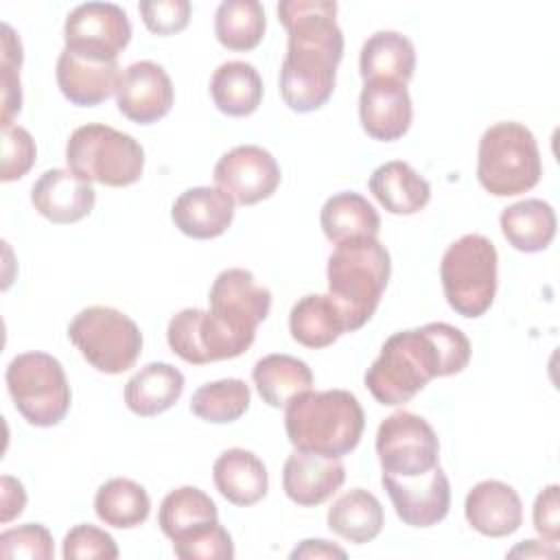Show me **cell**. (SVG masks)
<instances>
[{"instance_id": "1", "label": "cell", "mask_w": 560, "mask_h": 560, "mask_svg": "<svg viewBox=\"0 0 560 560\" xmlns=\"http://www.w3.org/2000/svg\"><path fill=\"white\" fill-rule=\"evenodd\" d=\"M335 15L337 2L328 0H282L278 4V20L289 31L280 96L298 114L315 112L332 96L337 66L343 57V33Z\"/></svg>"}, {"instance_id": "2", "label": "cell", "mask_w": 560, "mask_h": 560, "mask_svg": "<svg viewBox=\"0 0 560 560\" xmlns=\"http://www.w3.org/2000/svg\"><path fill=\"white\" fill-rule=\"evenodd\" d=\"M468 337L446 324L394 332L365 372V387L376 402L398 407L422 392L429 381L459 374L470 361Z\"/></svg>"}, {"instance_id": "3", "label": "cell", "mask_w": 560, "mask_h": 560, "mask_svg": "<svg viewBox=\"0 0 560 560\" xmlns=\"http://www.w3.org/2000/svg\"><path fill=\"white\" fill-rule=\"evenodd\" d=\"M365 413L348 389L304 392L284 411V429L295 451L343 457L361 442Z\"/></svg>"}, {"instance_id": "4", "label": "cell", "mask_w": 560, "mask_h": 560, "mask_svg": "<svg viewBox=\"0 0 560 560\" xmlns=\"http://www.w3.org/2000/svg\"><path fill=\"white\" fill-rule=\"evenodd\" d=\"M392 258L374 236H357L335 245L328 258V295L339 304L348 328L359 330L370 322L389 282Z\"/></svg>"}, {"instance_id": "5", "label": "cell", "mask_w": 560, "mask_h": 560, "mask_svg": "<svg viewBox=\"0 0 560 560\" xmlns=\"http://www.w3.org/2000/svg\"><path fill=\"white\" fill-rule=\"evenodd\" d=\"M542 175V160L534 133L514 120L488 127L479 140L477 179L494 197L532 190Z\"/></svg>"}, {"instance_id": "6", "label": "cell", "mask_w": 560, "mask_h": 560, "mask_svg": "<svg viewBox=\"0 0 560 560\" xmlns=\"http://www.w3.org/2000/svg\"><path fill=\"white\" fill-rule=\"evenodd\" d=\"M66 162L85 182L112 188L131 186L142 177V144L109 125L88 122L77 127L66 144Z\"/></svg>"}, {"instance_id": "7", "label": "cell", "mask_w": 560, "mask_h": 560, "mask_svg": "<svg viewBox=\"0 0 560 560\" xmlns=\"http://www.w3.org/2000/svg\"><path fill=\"white\" fill-rule=\"evenodd\" d=\"M499 256L490 238L464 234L442 256L440 280L448 306L462 317H481L497 295Z\"/></svg>"}, {"instance_id": "8", "label": "cell", "mask_w": 560, "mask_h": 560, "mask_svg": "<svg viewBox=\"0 0 560 560\" xmlns=\"http://www.w3.org/2000/svg\"><path fill=\"white\" fill-rule=\"evenodd\" d=\"M4 381L15 409L33 427H55L70 411V385L52 354L22 352L13 357Z\"/></svg>"}, {"instance_id": "9", "label": "cell", "mask_w": 560, "mask_h": 560, "mask_svg": "<svg viewBox=\"0 0 560 560\" xmlns=\"http://www.w3.org/2000/svg\"><path fill=\"white\" fill-rule=\"evenodd\" d=\"M68 337L81 357L103 374H120L142 352L138 324L112 306H88L74 315Z\"/></svg>"}, {"instance_id": "10", "label": "cell", "mask_w": 560, "mask_h": 560, "mask_svg": "<svg viewBox=\"0 0 560 560\" xmlns=\"http://www.w3.org/2000/svg\"><path fill=\"white\" fill-rule=\"evenodd\" d=\"M376 455L383 472L416 477L440 466V442L422 416L396 411L378 424Z\"/></svg>"}, {"instance_id": "11", "label": "cell", "mask_w": 560, "mask_h": 560, "mask_svg": "<svg viewBox=\"0 0 560 560\" xmlns=\"http://www.w3.org/2000/svg\"><path fill=\"white\" fill-rule=\"evenodd\" d=\"M63 39V48L74 55L116 61L131 42V24L125 9L114 2H85L68 13Z\"/></svg>"}, {"instance_id": "12", "label": "cell", "mask_w": 560, "mask_h": 560, "mask_svg": "<svg viewBox=\"0 0 560 560\" xmlns=\"http://www.w3.org/2000/svg\"><path fill=\"white\" fill-rule=\"evenodd\" d=\"M210 313L236 337L254 343L256 328L271 311V291L252 271L223 269L210 287Z\"/></svg>"}, {"instance_id": "13", "label": "cell", "mask_w": 560, "mask_h": 560, "mask_svg": "<svg viewBox=\"0 0 560 560\" xmlns=\"http://www.w3.org/2000/svg\"><path fill=\"white\" fill-rule=\"evenodd\" d=\"M168 348L186 363L206 365L241 357L252 341L230 332L210 311L182 308L166 328Z\"/></svg>"}, {"instance_id": "14", "label": "cell", "mask_w": 560, "mask_h": 560, "mask_svg": "<svg viewBox=\"0 0 560 560\" xmlns=\"http://www.w3.org/2000/svg\"><path fill=\"white\" fill-rule=\"evenodd\" d=\"M214 184L228 192L234 203L254 206L269 199L280 184L276 158L258 144H238L223 153L214 164Z\"/></svg>"}, {"instance_id": "15", "label": "cell", "mask_w": 560, "mask_h": 560, "mask_svg": "<svg viewBox=\"0 0 560 560\" xmlns=\"http://www.w3.org/2000/svg\"><path fill=\"white\" fill-rule=\"evenodd\" d=\"M381 483L398 518L409 527H431L448 514L451 483L440 466L416 477L383 472Z\"/></svg>"}, {"instance_id": "16", "label": "cell", "mask_w": 560, "mask_h": 560, "mask_svg": "<svg viewBox=\"0 0 560 560\" xmlns=\"http://www.w3.org/2000/svg\"><path fill=\"white\" fill-rule=\"evenodd\" d=\"M114 94L120 114L138 125L158 122L175 103L171 77L160 63L149 59L120 70Z\"/></svg>"}, {"instance_id": "17", "label": "cell", "mask_w": 560, "mask_h": 560, "mask_svg": "<svg viewBox=\"0 0 560 560\" xmlns=\"http://www.w3.org/2000/svg\"><path fill=\"white\" fill-rule=\"evenodd\" d=\"M413 118L407 83L394 79H370L359 94V120L363 131L381 142L402 138Z\"/></svg>"}, {"instance_id": "18", "label": "cell", "mask_w": 560, "mask_h": 560, "mask_svg": "<svg viewBox=\"0 0 560 560\" xmlns=\"http://www.w3.org/2000/svg\"><path fill=\"white\" fill-rule=\"evenodd\" d=\"M94 201L96 192L92 184L70 168H48L31 188V203L35 210L57 225L85 219L92 212Z\"/></svg>"}, {"instance_id": "19", "label": "cell", "mask_w": 560, "mask_h": 560, "mask_svg": "<svg viewBox=\"0 0 560 560\" xmlns=\"http://www.w3.org/2000/svg\"><path fill=\"white\" fill-rule=\"evenodd\" d=\"M346 481V468L339 457H324L306 451H295L282 468L284 494L302 505L313 508L330 499Z\"/></svg>"}, {"instance_id": "20", "label": "cell", "mask_w": 560, "mask_h": 560, "mask_svg": "<svg viewBox=\"0 0 560 560\" xmlns=\"http://www.w3.org/2000/svg\"><path fill=\"white\" fill-rule=\"evenodd\" d=\"M464 514L475 532L490 538H503L521 527L523 503L512 486L486 479L472 486L466 494Z\"/></svg>"}, {"instance_id": "21", "label": "cell", "mask_w": 560, "mask_h": 560, "mask_svg": "<svg viewBox=\"0 0 560 560\" xmlns=\"http://www.w3.org/2000/svg\"><path fill=\"white\" fill-rule=\"evenodd\" d=\"M171 219L190 238H217L232 225L234 199L217 186L188 188L173 201Z\"/></svg>"}, {"instance_id": "22", "label": "cell", "mask_w": 560, "mask_h": 560, "mask_svg": "<svg viewBox=\"0 0 560 560\" xmlns=\"http://www.w3.org/2000/svg\"><path fill=\"white\" fill-rule=\"evenodd\" d=\"M55 77L61 94L72 105L94 107L116 92L120 68L118 61H96L63 48L57 59Z\"/></svg>"}, {"instance_id": "23", "label": "cell", "mask_w": 560, "mask_h": 560, "mask_svg": "<svg viewBox=\"0 0 560 560\" xmlns=\"http://www.w3.org/2000/svg\"><path fill=\"white\" fill-rule=\"evenodd\" d=\"M212 479L221 497L238 508L258 503L269 490V472L262 459L245 448L223 451L214 459Z\"/></svg>"}, {"instance_id": "24", "label": "cell", "mask_w": 560, "mask_h": 560, "mask_svg": "<svg viewBox=\"0 0 560 560\" xmlns=\"http://www.w3.org/2000/svg\"><path fill=\"white\" fill-rule=\"evenodd\" d=\"M184 392V374L164 361L140 368L125 385V405L140 418H153L168 411Z\"/></svg>"}, {"instance_id": "25", "label": "cell", "mask_w": 560, "mask_h": 560, "mask_svg": "<svg viewBox=\"0 0 560 560\" xmlns=\"http://www.w3.org/2000/svg\"><path fill=\"white\" fill-rule=\"evenodd\" d=\"M289 330L300 346L313 350L328 348L343 332H350L343 311L328 293L300 298L289 313Z\"/></svg>"}, {"instance_id": "26", "label": "cell", "mask_w": 560, "mask_h": 560, "mask_svg": "<svg viewBox=\"0 0 560 560\" xmlns=\"http://www.w3.org/2000/svg\"><path fill=\"white\" fill-rule=\"evenodd\" d=\"M368 188L389 214H416L431 199L429 182L402 160L381 164L370 175Z\"/></svg>"}, {"instance_id": "27", "label": "cell", "mask_w": 560, "mask_h": 560, "mask_svg": "<svg viewBox=\"0 0 560 560\" xmlns=\"http://www.w3.org/2000/svg\"><path fill=\"white\" fill-rule=\"evenodd\" d=\"M359 70L363 81L394 79L407 83L416 70V48L398 31H376L361 46Z\"/></svg>"}, {"instance_id": "28", "label": "cell", "mask_w": 560, "mask_h": 560, "mask_svg": "<svg viewBox=\"0 0 560 560\" xmlns=\"http://www.w3.org/2000/svg\"><path fill=\"white\" fill-rule=\"evenodd\" d=\"M499 223L505 241L525 254L547 249L556 236V212L542 199H523L508 206Z\"/></svg>"}, {"instance_id": "29", "label": "cell", "mask_w": 560, "mask_h": 560, "mask_svg": "<svg viewBox=\"0 0 560 560\" xmlns=\"http://www.w3.org/2000/svg\"><path fill=\"white\" fill-rule=\"evenodd\" d=\"M254 385L269 407H287L295 396L313 389L311 368L291 354H267L252 370Z\"/></svg>"}, {"instance_id": "30", "label": "cell", "mask_w": 560, "mask_h": 560, "mask_svg": "<svg viewBox=\"0 0 560 560\" xmlns=\"http://www.w3.org/2000/svg\"><path fill=\"white\" fill-rule=\"evenodd\" d=\"M210 96L221 114L243 118L258 109L262 101V79L247 61H225L210 79Z\"/></svg>"}, {"instance_id": "31", "label": "cell", "mask_w": 560, "mask_h": 560, "mask_svg": "<svg viewBox=\"0 0 560 560\" xmlns=\"http://www.w3.org/2000/svg\"><path fill=\"white\" fill-rule=\"evenodd\" d=\"M326 523H328V529L341 536L343 540L363 545L374 540L381 534L385 525V514H383L381 501L372 492L363 488H354L341 494L330 505Z\"/></svg>"}, {"instance_id": "32", "label": "cell", "mask_w": 560, "mask_h": 560, "mask_svg": "<svg viewBox=\"0 0 560 560\" xmlns=\"http://www.w3.org/2000/svg\"><path fill=\"white\" fill-rule=\"evenodd\" d=\"M319 225L330 243H341L357 236H378L381 217L374 206L359 192L346 190L326 199L319 214Z\"/></svg>"}, {"instance_id": "33", "label": "cell", "mask_w": 560, "mask_h": 560, "mask_svg": "<svg viewBox=\"0 0 560 560\" xmlns=\"http://www.w3.org/2000/svg\"><path fill=\"white\" fill-rule=\"evenodd\" d=\"M94 512L109 527L131 529L149 518L151 499L133 479L116 477L96 490Z\"/></svg>"}, {"instance_id": "34", "label": "cell", "mask_w": 560, "mask_h": 560, "mask_svg": "<svg viewBox=\"0 0 560 560\" xmlns=\"http://www.w3.org/2000/svg\"><path fill=\"white\" fill-rule=\"evenodd\" d=\"M219 521V510L214 501L195 486H182L171 490L160 505L158 525L164 536L177 540L203 525Z\"/></svg>"}, {"instance_id": "35", "label": "cell", "mask_w": 560, "mask_h": 560, "mask_svg": "<svg viewBox=\"0 0 560 560\" xmlns=\"http://www.w3.org/2000/svg\"><path fill=\"white\" fill-rule=\"evenodd\" d=\"M267 20L258 0H225L214 13L217 42L236 52L256 48L265 37Z\"/></svg>"}, {"instance_id": "36", "label": "cell", "mask_w": 560, "mask_h": 560, "mask_svg": "<svg viewBox=\"0 0 560 560\" xmlns=\"http://www.w3.org/2000/svg\"><path fill=\"white\" fill-rule=\"evenodd\" d=\"M249 387L243 378H221L201 385L190 398V411L212 424L238 420L249 409Z\"/></svg>"}, {"instance_id": "37", "label": "cell", "mask_w": 560, "mask_h": 560, "mask_svg": "<svg viewBox=\"0 0 560 560\" xmlns=\"http://www.w3.org/2000/svg\"><path fill=\"white\" fill-rule=\"evenodd\" d=\"M173 551L182 560H232L234 542L228 529L214 521L173 540Z\"/></svg>"}, {"instance_id": "38", "label": "cell", "mask_w": 560, "mask_h": 560, "mask_svg": "<svg viewBox=\"0 0 560 560\" xmlns=\"http://www.w3.org/2000/svg\"><path fill=\"white\" fill-rule=\"evenodd\" d=\"M22 44L9 24H2V129L13 127L11 120L22 109L20 88Z\"/></svg>"}, {"instance_id": "39", "label": "cell", "mask_w": 560, "mask_h": 560, "mask_svg": "<svg viewBox=\"0 0 560 560\" xmlns=\"http://www.w3.org/2000/svg\"><path fill=\"white\" fill-rule=\"evenodd\" d=\"M0 556L2 558H28V560H50L55 556V545L50 532L39 523H26L0 534Z\"/></svg>"}, {"instance_id": "40", "label": "cell", "mask_w": 560, "mask_h": 560, "mask_svg": "<svg viewBox=\"0 0 560 560\" xmlns=\"http://www.w3.org/2000/svg\"><path fill=\"white\" fill-rule=\"evenodd\" d=\"M63 558L66 560H116L118 558V547L116 540L105 532L94 525L81 523L74 525L66 538H63Z\"/></svg>"}, {"instance_id": "41", "label": "cell", "mask_w": 560, "mask_h": 560, "mask_svg": "<svg viewBox=\"0 0 560 560\" xmlns=\"http://www.w3.org/2000/svg\"><path fill=\"white\" fill-rule=\"evenodd\" d=\"M35 158H37L35 140L24 127L2 129V166H0L2 182L22 179L35 164Z\"/></svg>"}, {"instance_id": "42", "label": "cell", "mask_w": 560, "mask_h": 560, "mask_svg": "<svg viewBox=\"0 0 560 560\" xmlns=\"http://www.w3.org/2000/svg\"><path fill=\"white\" fill-rule=\"evenodd\" d=\"M144 26L153 35H175L184 31L190 22V2L188 0H147L138 4Z\"/></svg>"}, {"instance_id": "43", "label": "cell", "mask_w": 560, "mask_h": 560, "mask_svg": "<svg viewBox=\"0 0 560 560\" xmlns=\"http://www.w3.org/2000/svg\"><path fill=\"white\" fill-rule=\"evenodd\" d=\"M534 527L536 532L551 545L560 538V488L556 483L547 486L538 492L534 501Z\"/></svg>"}, {"instance_id": "44", "label": "cell", "mask_w": 560, "mask_h": 560, "mask_svg": "<svg viewBox=\"0 0 560 560\" xmlns=\"http://www.w3.org/2000/svg\"><path fill=\"white\" fill-rule=\"evenodd\" d=\"M0 488H2V516H0V521L9 523L11 518L22 514V510L26 505V492H24V486L11 475H4L0 479Z\"/></svg>"}, {"instance_id": "45", "label": "cell", "mask_w": 560, "mask_h": 560, "mask_svg": "<svg viewBox=\"0 0 560 560\" xmlns=\"http://www.w3.org/2000/svg\"><path fill=\"white\" fill-rule=\"evenodd\" d=\"M291 558H346V551L328 540H322V538H308V540H302L293 551H291Z\"/></svg>"}, {"instance_id": "46", "label": "cell", "mask_w": 560, "mask_h": 560, "mask_svg": "<svg viewBox=\"0 0 560 560\" xmlns=\"http://www.w3.org/2000/svg\"><path fill=\"white\" fill-rule=\"evenodd\" d=\"M556 547H545V545H540V540H523V545H518V547H514L512 551H510V556H556Z\"/></svg>"}]
</instances>
